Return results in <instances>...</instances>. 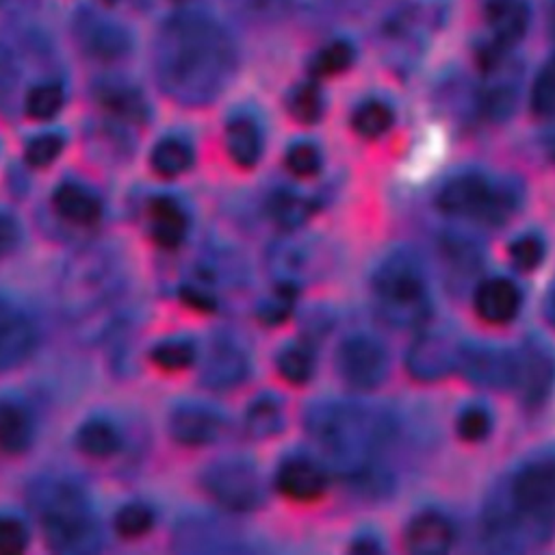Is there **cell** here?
<instances>
[{
    "label": "cell",
    "instance_id": "6da1fadb",
    "mask_svg": "<svg viewBox=\"0 0 555 555\" xmlns=\"http://www.w3.org/2000/svg\"><path fill=\"white\" fill-rule=\"evenodd\" d=\"M236 46L215 20L184 13L169 20L156 43V76L163 91L180 104L212 102L232 80Z\"/></svg>",
    "mask_w": 555,
    "mask_h": 555
},
{
    "label": "cell",
    "instance_id": "7a4b0ae2",
    "mask_svg": "<svg viewBox=\"0 0 555 555\" xmlns=\"http://www.w3.org/2000/svg\"><path fill=\"white\" fill-rule=\"evenodd\" d=\"M306 427L327 460L351 477L369 475L375 453L390 438L386 418L366 408L340 401L312 405Z\"/></svg>",
    "mask_w": 555,
    "mask_h": 555
},
{
    "label": "cell",
    "instance_id": "3957f363",
    "mask_svg": "<svg viewBox=\"0 0 555 555\" xmlns=\"http://www.w3.org/2000/svg\"><path fill=\"white\" fill-rule=\"evenodd\" d=\"M555 527V460L525 464L509 481L507 505L492 512L488 533L507 546L514 538L546 535Z\"/></svg>",
    "mask_w": 555,
    "mask_h": 555
},
{
    "label": "cell",
    "instance_id": "277c9868",
    "mask_svg": "<svg viewBox=\"0 0 555 555\" xmlns=\"http://www.w3.org/2000/svg\"><path fill=\"white\" fill-rule=\"evenodd\" d=\"M48 544L59 553H91L100 546L98 518L87 494L72 481L46 479L33 490Z\"/></svg>",
    "mask_w": 555,
    "mask_h": 555
},
{
    "label": "cell",
    "instance_id": "5b68a950",
    "mask_svg": "<svg viewBox=\"0 0 555 555\" xmlns=\"http://www.w3.org/2000/svg\"><path fill=\"white\" fill-rule=\"evenodd\" d=\"M379 312L392 325L416 327L431 310L423 264L408 251H395L379 262L373 275Z\"/></svg>",
    "mask_w": 555,
    "mask_h": 555
},
{
    "label": "cell",
    "instance_id": "8992f818",
    "mask_svg": "<svg viewBox=\"0 0 555 555\" xmlns=\"http://www.w3.org/2000/svg\"><path fill=\"white\" fill-rule=\"evenodd\" d=\"M121 291L119 264L108 251L85 249L65 267L61 299L69 317L85 321L115 304Z\"/></svg>",
    "mask_w": 555,
    "mask_h": 555
},
{
    "label": "cell",
    "instance_id": "52a82bcc",
    "mask_svg": "<svg viewBox=\"0 0 555 555\" xmlns=\"http://www.w3.org/2000/svg\"><path fill=\"white\" fill-rule=\"evenodd\" d=\"M436 204L449 217L496 225L516 210L518 191L512 184L468 171L449 178L438 191Z\"/></svg>",
    "mask_w": 555,
    "mask_h": 555
},
{
    "label": "cell",
    "instance_id": "ba28073f",
    "mask_svg": "<svg viewBox=\"0 0 555 555\" xmlns=\"http://www.w3.org/2000/svg\"><path fill=\"white\" fill-rule=\"evenodd\" d=\"M204 490L232 512H249L262 501V481L258 470L245 460H221L202 475Z\"/></svg>",
    "mask_w": 555,
    "mask_h": 555
},
{
    "label": "cell",
    "instance_id": "9c48e42d",
    "mask_svg": "<svg viewBox=\"0 0 555 555\" xmlns=\"http://www.w3.org/2000/svg\"><path fill=\"white\" fill-rule=\"evenodd\" d=\"M336 364L340 377L356 390L377 388L388 373L386 349L364 334L349 336L340 343Z\"/></svg>",
    "mask_w": 555,
    "mask_h": 555
},
{
    "label": "cell",
    "instance_id": "30bf717a",
    "mask_svg": "<svg viewBox=\"0 0 555 555\" xmlns=\"http://www.w3.org/2000/svg\"><path fill=\"white\" fill-rule=\"evenodd\" d=\"M464 343L449 330L423 332L408 351V371L412 377L434 382L460 366Z\"/></svg>",
    "mask_w": 555,
    "mask_h": 555
},
{
    "label": "cell",
    "instance_id": "8fae6325",
    "mask_svg": "<svg viewBox=\"0 0 555 555\" xmlns=\"http://www.w3.org/2000/svg\"><path fill=\"white\" fill-rule=\"evenodd\" d=\"M464 375L481 386H514L516 382V353L503 347L483 343H464L460 366Z\"/></svg>",
    "mask_w": 555,
    "mask_h": 555
},
{
    "label": "cell",
    "instance_id": "7c38bea8",
    "mask_svg": "<svg viewBox=\"0 0 555 555\" xmlns=\"http://www.w3.org/2000/svg\"><path fill=\"white\" fill-rule=\"evenodd\" d=\"M74 30L80 48L98 61L121 59L132 48V39L124 26H119L117 22L98 17L93 13L76 15Z\"/></svg>",
    "mask_w": 555,
    "mask_h": 555
},
{
    "label": "cell",
    "instance_id": "4fadbf2b",
    "mask_svg": "<svg viewBox=\"0 0 555 555\" xmlns=\"http://www.w3.org/2000/svg\"><path fill=\"white\" fill-rule=\"evenodd\" d=\"M35 343L37 332L30 317L15 301L0 297V371L20 366Z\"/></svg>",
    "mask_w": 555,
    "mask_h": 555
},
{
    "label": "cell",
    "instance_id": "5bb4252c",
    "mask_svg": "<svg viewBox=\"0 0 555 555\" xmlns=\"http://www.w3.org/2000/svg\"><path fill=\"white\" fill-rule=\"evenodd\" d=\"M249 373L247 353L225 336L215 338L202 362V379L215 390H228L238 386Z\"/></svg>",
    "mask_w": 555,
    "mask_h": 555
},
{
    "label": "cell",
    "instance_id": "9a60e30c",
    "mask_svg": "<svg viewBox=\"0 0 555 555\" xmlns=\"http://www.w3.org/2000/svg\"><path fill=\"white\" fill-rule=\"evenodd\" d=\"M223 416L208 408L197 403H184L173 410L169 418V431L176 442L184 447H202L215 442L223 431Z\"/></svg>",
    "mask_w": 555,
    "mask_h": 555
},
{
    "label": "cell",
    "instance_id": "2e32d148",
    "mask_svg": "<svg viewBox=\"0 0 555 555\" xmlns=\"http://www.w3.org/2000/svg\"><path fill=\"white\" fill-rule=\"evenodd\" d=\"M486 24L490 28L486 48L505 52L525 37L529 7L525 0H486Z\"/></svg>",
    "mask_w": 555,
    "mask_h": 555
},
{
    "label": "cell",
    "instance_id": "e0dca14e",
    "mask_svg": "<svg viewBox=\"0 0 555 555\" xmlns=\"http://www.w3.org/2000/svg\"><path fill=\"white\" fill-rule=\"evenodd\" d=\"M520 291L507 278H488L475 288V312L481 321L492 325H503L516 319L520 310Z\"/></svg>",
    "mask_w": 555,
    "mask_h": 555
},
{
    "label": "cell",
    "instance_id": "ac0fdd59",
    "mask_svg": "<svg viewBox=\"0 0 555 555\" xmlns=\"http://www.w3.org/2000/svg\"><path fill=\"white\" fill-rule=\"evenodd\" d=\"M278 490L293 501H314L325 492L327 479L323 468L308 457H288L275 473Z\"/></svg>",
    "mask_w": 555,
    "mask_h": 555
},
{
    "label": "cell",
    "instance_id": "d6986e66",
    "mask_svg": "<svg viewBox=\"0 0 555 555\" xmlns=\"http://www.w3.org/2000/svg\"><path fill=\"white\" fill-rule=\"evenodd\" d=\"M555 379L553 358L538 345H529L516 353V382L525 401L538 403L546 397Z\"/></svg>",
    "mask_w": 555,
    "mask_h": 555
},
{
    "label": "cell",
    "instance_id": "ffe728a7",
    "mask_svg": "<svg viewBox=\"0 0 555 555\" xmlns=\"http://www.w3.org/2000/svg\"><path fill=\"white\" fill-rule=\"evenodd\" d=\"M455 531L453 525L438 512H423L418 514L405 531L408 551L421 555H438L447 553L453 544Z\"/></svg>",
    "mask_w": 555,
    "mask_h": 555
},
{
    "label": "cell",
    "instance_id": "44dd1931",
    "mask_svg": "<svg viewBox=\"0 0 555 555\" xmlns=\"http://www.w3.org/2000/svg\"><path fill=\"white\" fill-rule=\"evenodd\" d=\"M189 230V217L178 199L169 195H156L150 202V234L167 249L178 247Z\"/></svg>",
    "mask_w": 555,
    "mask_h": 555
},
{
    "label": "cell",
    "instance_id": "7402d4cb",
    "mask_svg": "<svg viewBox=\"0 0 555 555\" xmlns=\"http://www.w3.org/2000/svg\"><path fill=\"white\" fill-rule=\"evenodd\" d=\"M52 204L63 219L76 225H91L98 223L102 217L100 197L78 182L59 184L52 195Z\"/></svg>",
    "mask_w": 555,
    "mask_h": 555
},
{
    "label": "cell",
    "instance_id": "603a6c76",
    "mask_svg": "<svg viewBox=\"0 0 555 555\" xmlns=\"http://www.w3.org/2000/svg\"><path fill=\"white\" fill-rule=\"evenodd\" d=\"M225 147L238 167H254L262 154V132L249 115H236L225 126Z\"/></svg>",
    "mask_w": 555,
    "mask_h": 555
},
{
    "label": "cell",
    "instance_id": "cb8c5ba5",
    "mask_svg": "<svg viewBox=\"0 0 555 555\" xmlns=\"http://www.w3.org/2000/svg\"><path fill=\"white\" fill-rule=\"evenodd\" d=\"M503 59L486 67L490 80L483 85L479 106L490 119H505L516 102V76L512 69H503Z\"/></svg>",
    "mask_w": 555,
    "mask_h": 555
},
{
    "label": "cell",
    "instance_id": "d4e9b609",
    "mask_svg": "<svg viewBox=\"0 0 555 555\" xmlns=\"http://www.w3.org/2000/svg\"><path fill=\"white\" fill-rule=\"evenodd\" d=\"M33 440V418L28 410L13 401L0 399V451L20 453Z\"/></svg>",
    "mask_w": 555,
    "mask_h": 555
},
{
    "label": "cell",
    "instance_id": "484cf974",
    "mask_svg": "<svg viewBox=\"0 0 555 555\" xmlns=\"http://www.w3.org/2000/svg\"><path fill=\"white\" fill-rule=\"evenodd\" d=\"M98 100L111 115L119 119L143 121L147 117V102L132 85L117 82V80L104 82L98 89Z\"/></svg>",
    "mask_w": 555,
    "mask_h": 555
},
{
    "label": "cell",
    "instance_id": "4316f807",
    "mask_svg": "<svg viewBox=\"0 0 555 555\" xmlns=\"http://www.w3.org/2000/svg\"><path fill=\"white\" fill-rule=\"evenodd\" d=\"M176 540L184 551H236L238 548L236 542L230 540V535L223 529H219L215 522H208L204 518L180 522Z\"/></svg>",
    "mask_w": 555,
    "mask_h": 555
},
{
    "label": "cell",
    "instance_id": "83f0119b",
    "mask_svg": "<svg viewBox=\"0 0 555 555\" xmlns=\"http://www.w3.org/2000/svg\"><path fill=\"white\" fill-rule=\"evenodd\" d=\"M76 444L89 457H108L119 451L121 434L106 418H89L78 427Z\"/></svg>",
    "mask_w": 555,
    "mask_h": 555
},
{
    "label": "cell",
    "instance_id": "f1b7e54d",
    "mask_svg": "<svg viewBox=\"0 0 555 555\" xmlns=\"http://www.w3.org/2000/svg\"><path fill=\"white\" fill-rule=\"evenodd\" d=\"M150 163L158 176H165V178L180 176L193 163V147L184 139H178V137L160 139L152 150Z\"/></svg>",
    "mask_w": 555,
    "mask_h": 555
},
{
    "label": "cell",
    "instance_id": "f546056e",
    "mask_svg": "<svg viewBox=\"0 0 555 555\" xmlns=\"http://www.w3.org/2000/svg\"><path fill=\"white\" fill-rule=\"evenodd\" d=\"M269 212L280 225L293 230L310 217L312 204H310V199H306L304 195H299L291 189H278L269 197Z\"/></svg>",
    "mask_w": 555,
    "mask_h": 555
},
{
    "label": "cell",
    "instance_id": "4dcf8cb0",
    "mask_svg": "<svg viewBox=\"0 0 555 555\" xmlns=\"http://www.w3.org/2000/svg\"><path fill=\"white\" fill-rule=\"evenodd\" d=\"M282 405L275 397H258L245 414V427L254 438H271L282 429Z\"/></svg>",
    "mask_w": 555,
    "mask_h": 555
},
{
    "label": "cell",
    "instance_id": "1f68e13d",
    "mask_svg": "<svg viewBox=\"0 0 555 555\" xmlns=\"http://www.w3.org/2000/svg\"><path fill=\"white\" fill-rule=\"evenodd\" d=\"M392 121H395V113L382 100H366L351 115L353 130L366 139L382 137L392 126Z\"/></svg>",
    "mask_w": 555,
    "mask_h": 555
},
{
    "label": "cell",
    "instance_id": "d6a6232c",
    "mask_svg": "<svg viewBox=\"0 0 555 555\" xmlns=\"http://www.w3.org/2000/svg\"><path fill=\"white\" fill-rule=\"evenodd\" d=\"M278 371L286 382H291L295 386L306 384L314 373L312 349L301 343L286 345L278 356Z\"/></svg>",
    "mask_w": 555,
    "mask_h": 555
},
{
    "label": "cell",
    "instance_id": "836d02e7",
    "mask_svg": "<svg viewBox=\"0 0 555 555\" xmlns=\"http://www.w3.org/2000/svg\"><path fill=\"white\" fill-rule=\"evenodd\" d=\"M65 104V91L59 82H41L28 89L26 100H24V108L26 115L33 119H50L54 117Z\"/></svg>",
    "mask_w": 555,
    "mask_h": 555
},
{
    "label": "cell",
    "instance_id": "e575fe53",
    "mask_svg": "<svg viewBox=\"0 0 555 555\" xmlns=\"http://www.w3.org/2000/svg\"><path fill=\"white\" fill-rule=\"evenodd\" d=\"M197 358V349L189 338H167L152 349V362L165 371L189 369Z\"/></svg>",
    "mask_w": 555,
    "mask_h": 555
},
{
    "label": "cell",
    "instance_id": "d590c367",
    "mask_svg": "<svg viewBox=\"0 0 555 555\" xmlns=\"http://www.w3.org/2000/svg\"><path fill=\"white\" fill-rule=\"evenodd\" d=\"M353 46L349 41L336 39L332 43H327L325 48H321L317 52V56L312 59V74L317 76H336L340 72H345L351 63H353Z\"/></svg>",
    "mask_w": 555,
    "mask_h": 555
},
{
    "label": "cell",
    "instance_id": "8d00e7d4",
    "mask_svg": "<svg viewBox=\"0 0 555 555\" xmlns=\"http://www.w3.org/2000/svg\"><path fill=\"white\" fill-rule=\"evenodd\" d=\"M154 525V512L145 503H126L115 514V529L124 538H141Z\"/></svg>",
    "mask_w": 555,
    "mask_h": 555
},
{
    "label": "cell",
    "instance_id": "74e56055",
    "mask_svg": "<svg viewBox=\"0 0 555 555\" xmlns=\"http://www.w3.org/2000/svg\"><path fill=\"white\" fill-rule=\"evenodd\" d=\"M531 111L542 119H555V56L540 69L533 80Z\"/></svg>",
    "mask_w": 555,
    "mask_h": 555
},
{
    "label": "cell",
    "instance_id": "f35d334b",
    "mask_svg": "<svg viewBox=\"0 0 555 555\" xmlns=\"http://www.w3.org/2000/svg\"><path fill=\"white\" fill-rule=\"evenodd\" d=\"M291 115L301 124H314L323 113V95L317 85H299L288 98Z\"/></svg>",
    "mask_w": 555,
    "mask_h": 555
},
{
    "label": "cell",
    "instance_id": "ab89813d",
    "mask_svg": "<svg viewBox=\"0 0 555 555\" xmlns=\"http://www.w3.org/2000/svg\"><path fill=\"white\" fill-rule=\"evenodd\" d=\"M65 147V139L59 132H43L33 137L24 147V158L33 167H48L54 163Z\"/></svg>",
    "mask_w": 555,
    "mask_h": 555
},
{
    "label": "cell",
    "instance_id": "60d3db41",
    "mask_svg": "<svg viewBox=\"0 0 555 555\" xmlns=\"http://www.w3.org/2000/svg\"><path fill=\"white\" fill-rule=\"evenodd\" d=\"M286 167L299 178H310L321 169V152L310 141H297L286 150Z\"/></svg>",
    "mask_w": 555,
    "mask_h": 555
},
{
    "label": "cell",
    "instance_id": "b9f144b4",
    "mask_svg": "<svg viewBox=\"0 0 555 555\" xmlns=\"http://www.w3.org/2000/svg\"><path fill=\"white\" fill-rule=\"evenodd\" d=\"M509 258L516 269L531 271L544 258V243L535 234H522L509 245Z\"/></svg>",
    "mask_w": 555,
    "mask_h": 555
},
{
    "label": "cell",
    "instance_id": "7bdbcfd3",
    "mask_svg": "<svg viewBox=\"0 0 555 555\" xmlns=\"http://www.w3.org/2000/svg\"><path fill=\"white\" fill-rule=\"evenodd\" d=\"M490 427H492L490 412L481 405H468L457 418V434L468 442L483 440L490 434Z\"/></svg>",
    "mask_w": 555,
    "mask_h": 555
},
{
    "label": "cell",
    "instance_id": "ee69618b",
    "mask_svg": "<svg viewBox=\"0 0 555 555\" xmlns=\"http://www.w3.org/2000/svg\"><path fill=\"white\" fill-rule=\"evenodd\" d=\"M28 546L26 525L9 514H0V555H15Z\"/></svg>",
    "mask_w": 555,
    "mask_h": 555
},
{
    "label": "cell",
    "instance_id": "f6af8a7d",
    "mask_svg": "<svg viewBox=\"0 0 555 555\" xmlns=\"http://www.w3.org/2000/svg\"><path fill=\"white\" fill-rule=\"evenodd\" d=\"M20 241V225L13 215L0 210V256L9 254Z\"/></svg>",
    "mask_w": 555,
    "mask_h": 555
},
{
    "label": "cell",
    "instance_id": "bcb514c9",
    "mask_svg": "<svg viewBox=\"0 0 555 555\" xmlns=\"http://www.w3.org/2000/svg\"><path fill=\"white\" fill-rule=\"evenodd\" d=\"M182 297L193 306V308H199V310H210L212 308V299L204 293H199L197 288H184L182 291Z\"/></svg>",
    "mask_w": 555,
    "mask_h": 555
},
{
    "label": "cell",
    "instance_id": "7dc6e473",
    "mask_svg": "<svg viewBox=\"0 0 555 555\" xmlns=\"http://www.w3.org/2000/svg\"><path fill=\"white\" fill-rule=\"evenodd\" d=\"M544 150L548 154V158L555 163V126L548 130V134L544 137Z\"/></svg>",
    "mask_w": 555,
    "mask_h": 555
},
{
    "label": "cell",
    "instance_id": "c3c4849f",
    "mask_svg": "<svg viewBox=\"0 0 555 555\" xmlns=\"http://www.w3.org/2000/svg\"><path fill=\"white\" fill-rule=\"evenodd\" d=\"M546 317L555 325V284H553V288L548 293V299H546Z\"/></svg>",
    "mask_w": 555,
    "mask_h": 555
},
{
    "label": "cell",
    "instance_id": "681fc988",
    "mask_svg": "<svg viewBox=\"0 0 555 555\" xmlns=\"http://www.w3.org/2000/svg\"><path fill=\"white\" fill-rule=\"evenodd\" d=\"M104 2L115 4V7H119V4H124V7H143L147 0H104Z\"/></svg>",
    "mask_w": 555,
    "mask_h": 555
}]
</instances>
